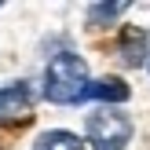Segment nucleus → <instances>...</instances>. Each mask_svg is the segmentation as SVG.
<instances>
[{
	"instance_id": "obj_1",
	"label": "nucleus",
	"mask_w": 150,
	"mask_h": 150,
	"mask_svg": "<svg viewBox=\"0 0 150 150\" xmlns=\"http://www.w3.org/2000/svg\"><path fill=\"white\" fill-rule=\"evenodd\" d=\"M88 92V62L77 55V51H59V55L48 59L44 66V95L55 106H70V103H81Z\"/></svg>"
},
{
	"instance_id": "obj_2",
	"label": "nucleus",
	"mask_w": 150,
	"mask_h": 150,
	"mask_svg": "<svg viewBox=\"0 0 150 150\" xmlns=\"http://www.w3.org/2000/svg\"><path fill=\"white\" fill-rule=\"evenodd\" d=\"M84 132H88V143L95 150H125L132 139V117L121 114L117 106H103L95 114H88Z\"/></svg>"
},
{
	"instance_id": "obj_3",
	"label": "nucleus",
	"mask_w": 150,
	"mask_h": 150,
	"mask_svg": "<svg viewBox=\"0 0 150 150\" xmlns=\"http://www.w3.org/2000/svg\"><path fill=\"white\" fill-rule=\"evenodd\" d=\"M29 110H33V95L22 84H4L0 88V125H15V121H29Z\"/></svg>"
},
{
	"instance_id": "obj_4",
	"label": "nucleus",
	"mask_w": 150,
	"mask_h": 150,
	"mask_svg": "<svg viewBox=\"0 0 150 150\" xmlns=\"http://www.w3.org/2000/svg\"><path fill=\"white\" fill-rule=\"evenodd\" d=\"M146 44H150L146 29L125 26V29H121V44H117V51H121V59H125L128 66H143V62H146Z\"/></svg>"
},
{
	"instance_id": "obj_5",
	"label": "nucleus",
	"mask_w": 150,
	"mask_h": 150,
	"mask_svg": "<svg viewBox=\"0 0 150 150\" xmlns=\"http://www.w3.org/2000/svg\"><path fill=\"white\" fill-rule=\"evenodd\" d=\"M92 95V99H99V103H106V106H114V103H125L132 95V88L125 84L121 77H103V81H95V84H88V92H84V99Z\"/></svg>"
},
{
	"instance_id": "obj_6",
	"label": "nucleus",
	"mask_w": 150,
	"mask_h": 150,
	"mask_svg": "<svg viewBox=\"0 0 150 150\" xmlns=\"http://www.w3.org/2000/svg\"><path fill=\"white\" fill-rule=\"evenodd\" d=\"M33 150H88V146H84V139H77L73 132L55 128V132H44V136L33 143Z\"/></svg>"
},
{
	"instance_id": "obj_7",
	"label": "nucleus",
	"mask_w": 150,
	"mask_h": 150,
	"mask_svg": "<svg viewBox=\"0 0 150 150\" xmlns=\"http://www.w3.org/2000/svg\"><path fill=\"white\" fill-rule=\"evenodd\" d=\"M125 11H128L125 0H114V4H92V7H88V26H92V29H103L106 22H114L117 15H125Z\"/></svg>"
},
{
	"instance_id": "obj_8",
	"label": "nucleus",
	"mask_w": 150,
	"mask_h": 150,
	"mask_svg": "<svg viewBox=\"0 0 150 150\" xmlns=\"http://www.w3.org/2000/svg\"><path fill=\"white\" fill-rule=\"evenodd\" d=\"M146 66H150V62H146Z\"/></svg>"
}]
</instances>
